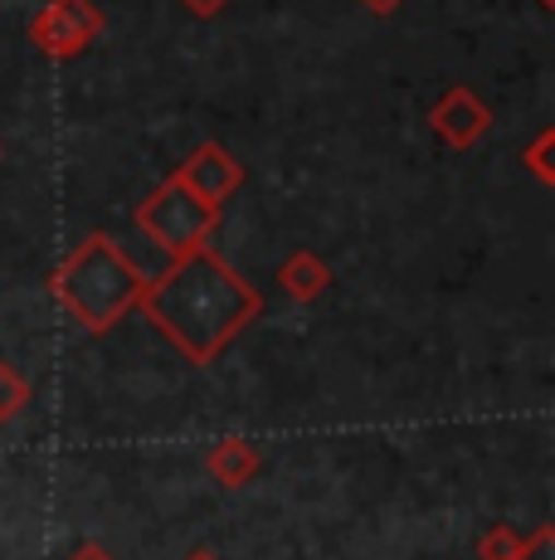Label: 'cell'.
I'll return each mask as SVG.
<instances>
[{"label": "cell", "instance_id": "obj_1", "mask_svg": "<svg viewBox=\"0 0 555 560\" xmlns=\"http://www.w3.org/2000/svg\"><path fill=\"white\" fill-rule=\"evenodd\" d=\"M259 307L253 293L220 264V258L190 249L176 268L156 283L152 312L162 327H170L190 351H210L220 337H229L249 312Z\"/></svg>", "mask_w": 555, "mask_h": 560}, {"label": "cell", "instance_id": "obj_2", "mask_svg": "<svg viewBox=\"0 0 555 560\" xmlns=\"http://www.w3.org/2000/svg\"><path fill=\"white\" fill-rule=\"evenodd\" d=\"M137 288H142V278H137L132 258H122L108 240H88L59 273L63 303L79 312L83 322H93V327L113 322L137 298Z\"/></svg>", "mask_w": 555, "mask_h": 560}, {"label": "cell", "instance_id": "obj_3", "mask_svg": "<svg viewBox=\"0 0 555 560\" xmlns=\"http://www.w3.org/2000/svg\"><path fill=\"white\" fill-rule=\"evenodd\" d=\"M137 224H142L162 249L190 254V249H200V240H205L210 224H215V205H205L196 190L180 186V180H170V186H162L152 200L142 205Z\"/></svg>", "mask_w": 555, "mask_h": 560}, {"label": "cell", "instance_id": "obj_4", "mask_svg": "<svg viewBox=\"0 0 555 560\" xmlns=\"http://www.w3.org/2000/svg\"><path fill=\"white\" fill-rule=\"evenodd\" d=\"M98 30H103V15L93 10V0H49V5L35 15V30H29V35H35V45L45 54L69 59V54H79Z\"/></svg>", "mask_w": 555, "mask_h": 560}, {"label": "cell", "instance_id": "obj_5", "mask_svg": "<svg viewBox=\"0 0 555 560\" xmlns=\"http://www.w3.org/2000/svg\"><path fill=\"white\" fill-rule=\"evenodd\" d=\"M176 180H180L186 190H196V196L205 200V205H215V210H220V205L234 196V186L244 180V171H239V161L224 152V147L210 142V147H200V152L190 156L186 166H180Z\"/></svg>", "mask_w": 555, "mask_h": 560}, {"label": "cell", "instance_id": "obj_6", "mask_svg": "<svg viewBox=\"0 0 555 560\" xmlns=\"http://www.w3.org/2000/svg\"><path fill=\"white\" fill-rule=\"evenodd\" d=\"M487 122H493L487 107L477 103L468 89H453L439 107H434V132H439L448 147H473L477 137L487 132Z\"/></svg>", "mask_w": 555, "mask_h": 560}, {"label": "cell", "instance_id": "obj_7", "mask_svg": "<svg viewBox=\"0 0 555 560\" xmlns=\"http://www.w3.org/2000/svg\"><path fill=\"white\" fill-rule=\"evenodd\" d=\"M287 283H293L297 293H312L317 283H327V273L312 264V258H293V268H287Z\"/></svg>", "mask_w": 555, "mask_h": 560}, {"label": "cell", "instance_id": "obj_8", "mask_svg": "<svg viewBox=\"0 0 555 560\" xmlns=\"http://www.w3.org/2000/svg\"><path fill=\"white\" fill-rule=\"evenodd\" d=\"M180 5L190 10V15H200V20H210V15H220L224 5H229V0H180Z\"/></svg>", "mask_w": 555, "mask_h": 560}, {"label": "cell", "instance_id": "obj_9", "mask_svg": "<svg viewBox=\"0 0 555 560\" xmlns=\"http://www.w3.org/2000/svg\"><path fill=\"white\" fill-rule=\"evenodd\" d=\"M366 10H376V15H390V10H400V0H361Z\"/></svg>", "mask_w": 555, "mask_h": 560}, {"label": "cell", "instance_id": "obj_10", "mask_svg": "<svg viewBox=\"0 0 555 560\" xmlns=\"http://www.w3.org/2000/svg\"><path fill=\"white\" fill-rule=\"evenodd\" d=\"M541 5H555V0H541Z\"/></svg>", "mask_w": 555, "mask_h": 560}]
</instances>
